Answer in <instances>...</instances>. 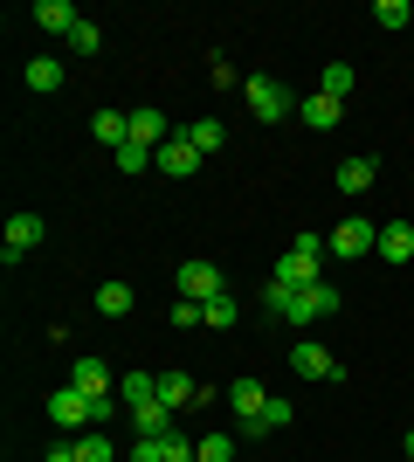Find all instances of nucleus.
I'll list each match as a JSON object with an SVG mask.
<instances>
[{
  "mask_svg": "<svg viewBox=\"0 0 414 462\" xmlns=\"http://www.w3.org/2000/svg\"><path fill=\"white\" fill-rule=\"evenodd\" d=\"M262 304H270V318L317 325V318H332V310H338V290H332V283H311V290H283V283H270V290H262Z\"/></svg>",
  "mask_w": 414,
  "mask_h": 462,
  "instance_id": "f257e3e1",
  "label": "nucleus"
},
{
  "mask_svg": "<svg viewBox=\"0 0 414 462\" xmlns=\"http://www.w3.org/2000/svg\"><path fill=\"white\" fill-rule=\"evenodd\" d=\"M325 235H297L290 249L276 255V276L270 283H283V290H311V283H325Z\"/></svg>",
  "mask_w": 414,
  "mask_h": 462,
  "instance_id": "f03ea898",
  "label": "nucleus"
},
{
  "mask_svg": "<svg viewBox=\"0 0 414 462\" xmlns=\"http://www.w3.org/2000/svg\"><path fill=\"white\" fill-rule=\"evenodd\" d=\"M325 249L345 255V263H359V255H380V228H373V221H359V214H345V221L325 235Z\"/></svg>",
  "mask_w": 414,
  "mask_h": 462,
  "instance_id": "7ed1b4c3",
  "label": "nucleus"
},
{
  "mask_svg": "<svg viewBox=\"0 0 414 462\" xmlns=\"http://www.w3.org/2000/svg\"><path fill=\"white\" fill-rule=\"evenodd\" d=\"M242 97H249V111H256L262 125H276V117H290V111H297V97L283 90L276 77H242Z\"/></svg>",
  "mask_w": 414,
  "mask_h": 462,
  "instance_id": "20e7f679",
  "label": "nucleus"
},
{
  "mask_svg": "<svg viewBox=\"0 0 414 462\" xmlns=\"http://www.w3.org/2000/svg\"><path fill=\"white\" fill-rule=\"evenodd\" d=\"M290 373H304V380H345V366L332 359V346H317V338H297L290 346Z\"/></svg>",
  "mask_w": 414,
  "mask_h": 462,
  "instance_id": "39448f33",
  "label": "nucleus"
},
{
  "mask_svg": "<svg viewBox=\"0 0 414 462\" xmlns=\"http://www.w3.org/2000/svg\"><path fill=\"white\" fill-rule=\"evenodd\" d=\"M173 290H179V297H194V304H215V297H221V270H215V263H179Z\"/></svg>",
  "mask_w": 414,
  "mask_h": 462,
  "instance_id": "423d86ee",
  "label": "nucleus"
},
{
  "mask_svg": "<svg viewBox=\"0 0 414 462\" xmlns=\"http://www.w3.org/2000/svg\"><path fill=\"white\" fill-rule=\"evenodd\" d=\"M69 386H77V393H90V401H118V393H111V366H104L97 352H83L77 366H69Z\"/></svg>",
  "mask_w": 414,
  "mask_h": 462,
  "instance_id": "0eeeda50",
  "label": "nucleus"
},
{
  "mask_svg": "<svg viewBox=\"0 0 414 462\" xmlns=\"http://www.w3.org/2000/svg\"><path fill=\"white\" fill-rule=\"evenodd\" d=\"M152 166H159V173H173V180L200 173V152H194V138H187V132H179V138H166V145L152 152Z\"/></svg>",
  "mask_w": 414,
  "mask_h": 462,
  "instance_id": "6e6552de",
  "label": "nucleus"
},
{
  "mask_svg": "<svg viewBox=\"0 0 414 462\" xmlns=\"http://www.w3.org/2000/svg\"><path fill=\"white\" fill-rule=\"evenodd\" d=\"M35 242H41V214H14V221H7V242H0V263H21Z\"/></svg>",
  "mask_w": 414,
  "mask_h": 462,
  "instance_id": "1a4fd4ad",
  "label": "nucleus"
},
{
  "mask_svg": "<svg viewBox=\"0 0 414 462\" xmlns=\"http://www.w3.org/2000/svg\"><path fill=\"white\" fill-rule=\"evenodd\" d=\"M173 138V125H166V111H152V104H138L132 111V145H145V152H159Z\"/></svg>",
  "mask_w": 414,
  "mask_h": 462,
  "instance_id": "9d476101",
  "label": "nucleus"
},
{
  "mask_svg": "<svg viewBox=\"0 0 414 462\" xmlns=\"http://www.w3.org/2000/svg\"><path fill=\"white\" fill-rule=\"evenodd\" d=\"M77 7H69V0H35V28L41 35H77Z\"/></svg>",
  "mask_w": 414,
  "mask_h": 462,
  "instance_id": "9b49d317",
  "label": "nucleus"
},
{
  "mask_svg": "<svg viewBox=\"0 0 414 462\" xmlns=\"http://www.w3.org/2000/svg\"><path fill=\"white\" fill-rule=\"evenodd\" d=\"M297 117H304L311 132H332L338 117H345V104H332V97H325V90H311V97H304V104H297Z\"/></svg>",
  "mask_w": 414,
  "mask_h": 462,
  "instance_id": "f8f14e48",
  "label": "nucleus"
},
{
  "mask_svg": "<svg viewBox=\"0 0 414 462\" xmlns=\"http://www.w3.org/2000/svg\"><path fill=\"white\" fill-rule=\"evenodd\" d=\"M90 138L118 152V145H132V117H124V111H97V117H90Z\"/></svg>",
  "mask_w": 414,
  "mask_h": 462,
  "instance_id": "ddd939ff",
  "label": "nucleus"
},
{
  "mask_svg": "<svg viewBox=\"0 0 414 462\" xmlns=\"http://www.w3.org/2000/svg\"><path fill=\"white\" fill-rule=\"evenodd\" d=\"M373 180H380V159L373 152H353L345 166H338V187H345V193H366Z\"/></svg>",
  "mask_w": 414,
  "mask_h": 462,
  "instance_id": "4468645a",
  "label": "nucleus"
},
{
  "mask_svg": "<svg viewBox=\"0 0 414 462\" xmlns=\"http://www.w3.org/2000/svg\"><path fill=\"white\" fill-rule=\"evenodd\" d=\"M228 407H235V421H256L262 407H270V393H262V380H235V386H228Z\"/></svg>",
  "mask_w": 414,
  "mask_h": 462,
  "instance_id": "2eb2a0df",
  "label": "nucleus"
},
{
  "mask_svg": "<svg viewBox=\"0 0 414 462\" xmlns=\"http://www.w3.org/2000/svg\"><path fill=\"white\" fill-rule=\"evenodd\" d=\"M380 255H387V263H414V228L408 221H387V228H380Z\"/></svg>",
  "mask_w": 414,
  "mask_h": 462,
  "instance_id": "dca6fc26",
  "label": "nucleus"
},
{
  "mask_svg": "<svg viewBox=\"0 0 414 462\" xmlns=\"http://www.w3.org/2000/svg\"><path fill=\"white\" fill-rule=\"evenodd\" d=\"M353 62H325V69H317V90L332 97V104H345V97H353Z\"/></svg>",
  "mask_w": 414,
  "mask_h": 462,
  "instance_id": "f3484780",
  "label": "nucleus"
},
{
  "mask_svg": "<svg viewBox=\"0 0 414 462\" xmlns=\"http://www.w3.org/2000/svg\"><path fill=\"white\" fill-rule=\"evenodd\" d=\"M194 393H200V386L187 380V373H159V407H173V414H179V407H194Z\"/></svg>",
  "mask_w": 414,
  "mask_h": 462,
  "instance_id": "a211bd4d",
  "label": "nucleus"
},
{
  "mask_svg": "<svg viewBox=\"0 0 414 462\" xmlns=\"http://www.w3.org/2000/svg\"><path fill=\"white\" fill-rule=\"evenodd\" d=\"M187 138H194V152L207 159V152H221V138H228V125H221V117H194V125H187Z\"/></svg>",
  "mask_w": 414,
  "mask_h": 462,
  "instance_id": "6ab92c4d",
  "label": "nucleus"
},
{
  "mask_svg": "<svg viewBox=\"0 0 414 462\" xmlns=\"http://www.w3.org/2000/svg\"><path fill=\"white\" fill-rule=\"evenodd\" d=\"M62 77H69V69H62L56 56H35V62H28V90H41V97L62 90Z\"/></svg>",
  "mask_w": 414,
  "mask_h": 462,
  "instance_id": "aec40b11",
  "label": "nucleus"
},
{
  "mask_svg": "<svg viewBox=\"0 0 414 462\" xmlns=\"http://www.w3.org/2000/svg\"><path fill=\"white\" fill-rule=\"evenodd\" d=\"M124 407H152L159 401V373H124V393H118Z\"/></svg>",
  "mask_w": 414,
  "mask_h": 462,
  "instance_id": "412c9836",
  "label": "nucleus"
},
{
  "mask_svg": "<svg viewBox=\"0 0 414 462\" xmlns=\"http://www.w3.org/2000/svg\"><path fill=\"white\" fill-rule=\"evenodd\" d=\"M132 304H138L132 283H104L97 290V310H104V318H132Z\"/></svg>",
  "mask_w": 414,
  "mask_h": 462,
  "instance_id": "4be33fe9",
  "label": "nucleus"
},
{
  "mask_svg": "<svg viewBox=\"0 0 414 462\" xmlns=\"http://www.w3.org/2000/svg\"><path fill=\"white\" fill-rule=\"evenodd\" d=\"M77 462H118L111 435H97V428H83V435H77Z\"/></svg>",
  "mask_w": 414,
  "mask_h": 462,
  "instance_id": "5701e85b",
  "label": "nucleus"
},
{
  "mask_svg": "<svg viewBox=\"0 0 414 462\" xmlns=\"http://www.w3.org/2000/svg\"><path fill=\"white\" fill-rule=\"evenodd\" d=\"M194 462H235V435H200Z\"/></svg>",
  "mask_w": 414,
  "mask_h": 462,
  "instance_id": "b1692460",
  "label": "nucleus"
},
{
  "mask_svg": "<svg viewBox=\"0 0 414 462\" xmlns=\"http://www.w3.org/2000/svg\"><path fill=\"white\" fill-rule=\"evenodd\" d=\"M194 325H207V310L194 297H173V331H194Z\"/></svg>",
  "mask_w": 414,
  "mask_h": 462,
  "instance_id": "393cba45",
  "label": "nucleus"
},
{
  "mask_svg": "<svg viewBox=\"0 0 414 462\" xmlns=\"http://www.w3.org/2000/svg\"><path fill=\"white\" fill-rule=\"evenodd\" d=\"M111 159H118V173H124V180L152 166V152H145V145H118V152H111Z\"/></svg>",
  "mask_w": 414,
  "mask_h": 462,
  "instance_id": "a878e982",
  "label": "nucleus"
},
{
  "mask_svg": "<svg viewBox=\"0 0 414 462\" xmlns=\"http://www.w3.org/2000/svg\"><path fill=\"white\" fill-rule=\"evenodd\" d=\"M159 442H166V462H194V448H200V442H187V435H179V421L166 428V435H159Z\"/></svg>",
  "mask_w": 414,
  "mask_h": 462,
  "instance_id": "bb28decb",
  "label": "nucleus"
},
{
  "mask_svg": "<svg viewBox=\"0 0 414 462\" xmlns=\"http://www.w3.org/2000/svg\"><path fill=\"white\" fill-rule=\"evenodd\" d=\"M69 49H77V56H97V49H104L97 21H77V35H69Z\"/></svg>",
  "mask_w": 414,
  "mask_h": 462,
  "instance_id": "cd10ccee",
  "label": "nucleus"
},
{
  "mask_svg": "<svg viewBox=\"0 0 414 462\" xmlns=\"http://www.w3.org/2000/svg\"><path fill=\"white\" fill-rule=\"evenodd\" d=\"M200 310H207V325H215V331H228V325H235V297H228V290H221L215 304H200Z\"/></svg>",
  "mask_w": 414,
  "mask_h": 462,
  "instance_id": "c85d7f7f",
  "label": "nucleus"
},
{
  "mask_svg": "<svg viewBox=\"0 0 414 462\" xmlns=\"http://www.w3.org/2000/svg\"><path fill=\"white\" fill-rule=\"evenodd\" d=\"M373 21H380V28H408V0H380V7H373Z\"/></svg>",
  "mask_w": 414,
  "mask_h": 462,
  "instance_id": "c756f323",
  "label": "nucleus"
},
{
  "mask_svg": "<svg viewBox=\"0 0 414 462\" xmlns=\"http://www.w3.org/2000/svg\"><path fill=\"white\" fill-rule=\"evenodd\" d=\"M132 462H166V442H159V435H138V442H132Z\"/></svg>",
  "mask_w": 414,
  "mask_h": 462,
  "instance_id": "7c9ffc66",
  "label": "nucleus"
},
{
  "mask_svg": "<svg viewBox=\"0 0 414 462\" xmlns=\"http://www.w3.org/2000/svg\"><path fill=\"white\" fill-rule=\"evenodd\" d=\"M207 83H215V90H235V62L215 56V77H207Z\"/></svg>",
  "mask_w": 414,
  "mask_h": 462,
  "instance_id": "2f4dec72",
  "label": "nucleus"
},
{
  "mask_svg": "<svg viewBox=\"0 0 414 462\" xmlns=\"http://www.w3.org/2000/svg\"><path fill=\"white\" fill-rule=\"evenodd\" d=\"M41 462H77V442H62V448H49Z\"/></svg>",
  "mask_w": 414,
  "mask_h": 462,
  "instance_id": "473e14b6",
  "label": "nucleus"
},
{
  "mask_svg": "<svg viewBox=\"0 0 414 462\" xmlns=\"http://www.w3.org/2000/svg\"><path fill=\"white\" fill-rule=\"evenodd\" d=\"M400 456H414V428H408V442H400Z\"/></svg>",
  "mask_w": 414,
  "mask_h": 462,
  "instance_id": "72a5a7b5",
  "label": "nucleus"
},
{
  "mask_svg": "<svg viewBox=\"0 0 414 462\" xmlns=\"http://www.w3.org/2000/svg\"><path fill=\"white\" fill-rule=\"evenodd\" d=\"M400 462H414V456H400Z\"/></svg>",
  "mask_w": 414,
  "mask_h": 462,
  "instance_id": "f704fd0d",
  "label": "nucleus"
}]
</instances>
